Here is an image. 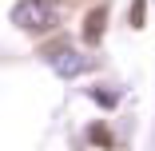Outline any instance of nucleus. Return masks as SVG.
I'll return each mask as SVG.
<instances>
[{
    "instance_id": "obj_2",
    "label": "nucleus",
    "mask_w": 155,
    "mask_h": 151,
    "mask_svg": "<svg viewBox=\"0 0 155 151\" xmlns=\"http://www.w3.org/2000/svg\"><path fill=\"white\" fill-rule=\"evenodd\" d=\"M48 64H52V72L60 76V80H76L84 68H87V56L80 52V48H68V44H56L52 52H48Z\"/></svg>"
},
{
    "instance_id": "obj_4",
    "label": "nucleus",
    "mask_w": 155,
    "mask_h": 151,
    "mask_svg": "<svg viewBox=\"0 0 155 151\" xmlns=\"http://www.w3.org/2000/svg\"><path fill=\"white\" fill-rule=\"evenodd\" d=\"M84 139H91L96 147H111V131H107V123H87V127H84Z\"/></svg>"
},
{
    "instance_id": "obj_1",
    "label": "nucleus",
    "mask_w": 155,
    "mask_h": 151,
    "mask_svg": "<svg viewBox=\"0 0 155 151\" xmlns=\"http://www.w3.org/2000/svg\"><path fill=\"white\" fill-rule=\"evenodd\" d=\"M12 24L24 28V32H48V28H56V12H52L48 0H16Z\"/></svg>"
},
{
    "instance_id": "obj_3",
    "label": "nucleus",
    "mask_w": 155,
    "mask_h": 151,
    "mask_svg": "<svg viewBox=\"0 0 155 151\" xmlns=\"http://www.w3.org/2000/svg\"><path fill=\"white\" fill-rule=\"evenodd\" d=\"M104 24H107V8H96V12L87 16V24H84V40L96 44V40L104 36Z\"/></svg>"
}]
</instances>
